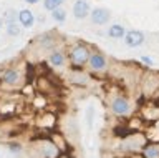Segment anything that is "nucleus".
I'll use <instances>...</instances> for the list:
<instances>
[{
	"mask_svg": "<svg viewBox=\"0 0 159 158\" xmlns=\"http://www.w3.org/2000/svg\"><path fill=\"white\" fill-rule=\"evenodd\" d=\"M89 53H91V47H89L88 43H83V42L75 43V45L70 48V52L66 53V57H68V63H70L71 72L83 70V68L86 67Z\"/></svg>",
	"mask_w": 159,
	"mask_h": 158,
	"instance_id": "obj_1",
	"label": "nucleus"
},
{
	"mask_svg": "<svg viewBox=\"0 0 159 158\" xmlns=\"http://www.w3.org/2000/svg\"><path fill=\"white\" fill-rule=\"evenodd\" d=\"M0 83L7 88H20L25 85L23 70L17 65L7 67L5 70H0Z\"/></svg>",
	"mask_w": 159,
	"mask_h": 158,
	"instance_id": "obj_2",
	"label": "nucleus"
},
{
	"mask_svg": "<svg viewBox=\"0 0 159 158\" xmlns=\"http://www.w3.org/2000/svg\"><path fill=\"white\" fill-rule=\"evenodd\" d=\"M109 110L114 117L118 118H126L131 115L133 112V105H131V100L123 95V93H119V95H114L111 100H109Z\"/></svg>",
	"mask_w": 159,
	"mask_h": 158,
	"instance_id": "obj_3",
	"label": "nucleus"
},
{
	"mask_svg": "<svg viewBox=\"0 0 159 158\" xmlns=\"http://www.w3.org/2000/svg\"><path fill=\"white\" fill-rule=\"evenodd\" d=\"M86 68L93 73H103L108 70V58L104 53H101L99 50H91L86 63Z\"/></svg>",
	"mask_w": 159,
	"mask_h": 158,
	"instance_id": "obj_4",
	"label": "nucleus"
},
{
	"mask_svg": "<svg viewBox=\"0 0 159 158\" xmlns=\"http://www.w3.org/2000/svg\"><path fill=\"white\" fill-rule=\"evenodd\" d=\"M88 17L91 18L93 25L103 27V25H108L109 20H111V10L106 7H94V8H91Z\"/></svg>",
	"mask_w": 159,
	"mask_h": 158,
	"instance_id": "obj_5",
	"label": "nucleus"
},
{
	"mask_svg": "<svg viewBox=\"0 0 159 158\" xmlns=\"http://www.w3.org/2000/svg\"><path fill=\"white\" fill-rule=\"evenodd\" d=\"M47 62L50 67L53 68H61L68 63V57H66V52L63 48H57L55 47L53 50H50L48 57H47Z\"/></svg>",
	"mask_w": 159,
	"mask_h": 158,
	"instance_id": "obj_6",
	"label": "nucleus"
},
{
	"mask_svg": "<svg viewBox=\"0 0 159 158\" xmlns=\"http://www.w3.org/2000/svg\"><path fill=\"white\" fill-rule=\"evenodd\" d=\"M123 40H124V45L126 47L136 48V47H141L146 42V37H144V33L141 30H126Z\"/></svg>",
	"mask_w": 159,
	"mask_h": 158,
	"instance_id": "obj_7",
	"label": "nucleus"
},
{
	"mask_svg": "<svg viewBox=\"0 0 159 158\" xmlns=\"http://www.w3.org/2000/svg\"><path fill=\"white\" fill-rule=\"evenodd\" d=\"M71 12H73L75 18H78V20H84V18H88L89 12H91V5H89L88 0H75Z\"/></svg>",
	"mask_w": 159,
	"mask_h": 158,
	"instance_id": "obj_8",
	"label": "nucleus"
},
{
	"mask_svg": "<svg viewBox=\"0 0 159 158\" xmlns=\"http://www.w3.org/2000/svg\"><path fill=\"white\" fill-rule=\"evenodd\" d=\"M38 150H40V153H42L43 158H57L60 153H61V151L57 148V145H55V143L50 140V138H45V140L40 143V145H38Z\"/></svg>",
	"mask_w": 159,
	"mask_h": 158,
	"instance_id": "obj_9",
	"label": "nucleus"
},
{
	"mask_svg": "<svg viewBox=\"0 0 159 158\" xmlns=\"http://www.w3.org/2000/svg\"><path fill=\"white\" fill-rule=\"evenodd\" d=\"M17 20H18V25L22 28H32L35 25V13L30 8H23V10L18 12Z\"/></svg>",
	"mask_w": 159,
	"mask_h": 158,
	"instance_id": "obj_10",
	"label": "nucleus"
},
{
	"mask_svg": "<svg viewBox=\"0 0 159 158\" xmlns=\"http://www.w3.org/2000/svg\"><path fill=\"white\" fill-rule=\"evenodd\" d=\"M139 153L141 158H159V141H146Z\"/></svg>",
	"mask_w": 159,
	"mask_h": 158,
	"instance_id": "obj_11",
	"label": "nucleus"
},
{
	"mask_svg": "<svg viewBox=\"0 0 159 158\" xmlns=\"http://www.w3.org/2000/svg\"><path fill=\"white\" fill-rule=\"evenodd\" d=\"M52 37H53V33H45V35H40L35 43L40 45L43 50H53V48L57 47L58 40H57V38H52Z\"/></svg>",
	"mask_w": 159,
	"mask_h": 158,
	"instance_id": "obj_12",
	"label": "nucleus"
},
{
	"mask_svg": "<svg viewBox=\"0 0 159 158\" xmlns=\"http://www.w3.org/2000/svg\"><path fill=\"white\" fill-rule=\"evenodd\" d=\"M124 33H126V27L121 25V23H113V25H109V28H108V37L114 38V40L123 38Z\"/></svg>",
	"mask_w": 159,
	"mask_h": 158,
	"instance_id": "obj_13",
	"label": "nucleus"
},
{
	"mask_svg": "<svg viewBox=\"0 0 159 158\" xmlns=\"http://www.w3.org/2000/svg\"><path fill=\"white\" fill-rule=\"evenodd\" d=\"M40 118L45 120V122H37V123L42 128H45V130H47V128H53L55 123H57V117H55L53 113H50V112H45V110L40 113Z\"/></svg>",
	"mask_w": 159,
	"mask_h": 158,
	"instance_id": "obj_14",
	"label": "nucleus"
},
{
	"mask_svg": "<svg viewBox=\"0 0 159 158\" xmlns=\"http://www.w3.org/2000/svg\"><path fill=\"white\" fill-rule=\"evenodd\" d=\"M3 27H5V32H7L8 37H20V35H22V27H20L17 22L5 23Z\"/></svg>",
	"mask_w": 159,
	"mask_h": 158,
	"instance_id": "obj_15",
	"label": "nucleus"
},
{
	"mask_svg": "<svg viewBox=\"0 0 159 158\" xmlns=\"http://www.w3.org/2000/svg\"><path fill=\"white\" fill-rule=\"evenodd\" d=\"M50 15H52V18L57 23H63L65 20H66V10H65L63 7H58V8H55V10H52Z\"/></svg>",
	"mask_w": 159,
	"mask_h": 158,
	"instance_id": "obj_16",
	"label": "nucleus"
},
{
	"mask_svg": "<svg viewBox=\"0 0 159 158\" xmlns=\"http://www.w3.org/2000/svg\"><path fill=\"white\" fill-rule=\"evenodd\" d=\"M17 15H18V12L17 10H13V8H7L3 13H2V20H3V25L5 23H12V22H17Z\"/></svg>",
	"mask_w": 159,
	"mask_h": 158,
	"instance_id": "obj_17",
	"label": "nucleus"
},
{
	"mask_svg": "<svg viewBox=\"0 0 159 158\" xmlns=\"http://www.w3.org/2000/svg\"><path fill=\"white\" fill-rule=\"evenodd\" d=\"M63 2L65 0H43V8L48 10V12H52V10H55V8L61 7Z\"/></svg>",
	"mask_w": 159,
	"mask_h": 158,
	"instance_id": "obj_18",
	"label": "nucleus"
},
{
	"mask_svg": "<svg viewBox=\"0 0 159 158\" xmlns=\"http://www.w3.org/2000/svg\"><path fill=\"white\" fill-rule=\"evenodd\" d=\"M8 150L12 153H20L22 151V145L17 143V141H12V143H8Z\"/></svg>",
	"mask_w": 159,
	"mask_h": 158,
	"instance_id": "obj_19",
	"label": "nucleus"
},
{
	"mask_svg": "<svg viewBox=\"0 0 159 158\" xmlns=\"http://www.w3.org/2000/svg\"><path fill=\"white\" fill-rule=\"evenodd\" d=\"M141 63H144L146 67H152L154 65L152 58H149V57H141Z\"/></svg>",
	"mask_w": 159,
	"mask_h": 158,
	"instance_id": "obj_20",
	"label": "nucleus"
},
{
	"mask_svg": "<svg viewBox=\"0 0 159 158\" xmlns=\"http://www.w3.org/2000/svg\"><path fill=\"white\" fill-rule=\"evenodd\" d=\"M25 3H28V5H35V3H38L40 0H23Z\"/></svg>",
	"mask_w": 159,
	"mask_h": 158,
	"instance_id": "obj_21",
	"label": "nucleus"
},
{
	"mask_svg": "<svg viewBox=\"0 0 159 158\" xmlns=\"http://www.w3.org/2000/svg\"><path fill=\"white\" fill-rule=\"evenodd\" d=\"M57 158H70V156H68V155H65V153H63V155H58Z\"/></svg>",
	"mask_w": 159,
	"mask_h": 158,
	"instance_id": "obj_22",
	"label": "nucleus"
},
{
	"mask_svg": "<svg viewBox=\"0 0 159 158\" xmlns=\"http://www.w3.org/2000/svg\"><path fill=\"white\" fill-rule=\"evenodd\" d=\"M2 28H3V20L0 18V30H2Z\"/></svg>",
	"mask_w": 159,
	"mask_h": 158,
	"instance_id": "obj_23",
	"label": "nucleus"
},
{
	"mask_svg": "<svg viewBox=\"0 0 159 158\" xmlns=\"http://www.w3.org/2000/svg\"><path fill=\"white\" fill-rule=\"evenodd\" d=\"M157 93H159V90H157Z\"/></svg>",
	"mask_w": 159,
	"mask_h": 158,
	"instance_id": "obj_24",
	"label": "nucleus"
},
{
	"mask_svg": "<svg viewBox=\"0 0 159 158\" xmlns=\"http://www.w3.org/2000/svg\"><path fill=\"white\" fill-rule=\"evenodd\" d=\"M131 158H134V156H131Z\"/></svg>",
	"mask_w": 159,
	"mask_h": 158,
	"instance_id": "obj_25",
	"label": "nucleus"
}]
</instances>
